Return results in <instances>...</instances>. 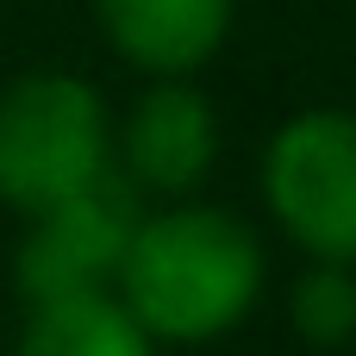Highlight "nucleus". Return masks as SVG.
<instances>
[{
  "label": "nucleus",
  "instance_id": "obj_1",
  "mask_svg": "<svg viewBox=\"0 0 356 356\" xmlns=\"http://www.w3.org/2000/svg\"><path fill=\"white\" fill-rule=\"evenodd\" d=\"M263 275L269 257L232 207L175 200L138 219L119 269V300L156 344H219L257 313Z\"/></svg>",
  "mask_w": 356,
  "mask_h": 356
},
{
  "label": "nucleus",
  "instance_id": "obj_2",
  "mask_svg": "<svg viewBox=\"0 0 356 356\" xmlns=\"http://www.w3.org/2000/svg\"><path fill=\"white\" fill-rule=\"evenodd\" d=\"M113 175V106L75 69H25L0 88V207L19 219Z\"/></svg>",
  "mask_w": 356,
  "mask_h": 356
},
{
  "label": "nucleus",
  "instance_id": "obj_3",
  "mask_svg": "<svg viewBox=\"0 0 356 356\" xmlns=\"http://www.w3.org/2000/svg\"><path fill=\"white\" fill-rule=\"evenodd\" d=\"M269 219L313 263H356V113L300 106L263 150Z\"/></svg>",
  "mask_w": 356,
  "mask_h": 356
},
{
  "label": "nucleus",
  "instance_id": "obj_4",
  "mask_svg": "<svg viewBox=\"0 0 356 356\" xmlns=\"http://www.w3.org/2000/svg\"><path fill=\"white\" fill-rule=\"evenodd\" d=\"M138 219L144 213L131 207V194L113 175L100 188L75 194V200H56V207L31 213L25 219V238H19V257H13V275H19L25 307L119 288V269H125V250H131Z\"/></svg>",
  "mask_w": 356,
  "mask_h": 356
},
{
  "label": "nucleus",
  "instance_id": "obj_5",
  "mask_svg": "<svg viewBox=\"0 0 356 356\" xmlns=\"http://www.w3.org/2000/svg\"><path fill=\"white\" fill-rule=\"evenodd\" d=\"M113 163L131 188L188 200L219 163V113L194 75H150L125 119H113Z\"/></svg>",
  "mask_w": 356,
  "mask_h": 356
},
{
  "label": "nucleus",
  "instance_id": "obj_6",
  "mask_svg": "<svg viewBox=\"0 0 356 356\" xmlns=\"http://www.w3.org/2000/svg\"><path fill=\"white\" fill-rule=\"evenodd\" d=\"M238 0H94L106 50L138 75H200L232 38Z\"/></svg>",
  "mask_w": 356,
  "mask_h": 356
},
{
  "label": "nucleus",
  "instance_id": "obj_7",
  "mask_svg": "<svg viewBox=\"0 0 356 356\" xmlns=\"http://www.w3.org/2000/svg\"><path fill=\"white\" fill-rule=\"evenodd\" d=\"M163 344L138 325V313L106 288V294H69V300H38L25 313L19 350L13 356H156Z\"/></svg>",
  "mask_w": 356,
  "mask_h": 356
},
{
  "label": "nucleus",
  "instance_id": "obj_8",
  "mask_svg": "<svg viewBox=\"0 0 356 356\" xmlns=\"http://www.w3.org/2000/svg\"><path fill=\"white\" fill-rule=\"evenodd\" d=\"M288 325L319 350L356 344V263H313L307 275H294Z\"/></svg>",
  "mask_w": 356,
  "mask_h": 356
}]
</instances>
